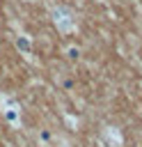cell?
Instances as JSON below:
<instances>
[{
    "label": "cell",
    "instance_id": "cell-3",
    "mask_svg": "<svg viewBox=\"0 0 142 147\" xmlns=\"http://www.w3.org/2000/svg\"><path fill=\"white\" fill-rule=\"evenodd\" d=\"M2 115H5V119H7L9 124H18V122H21V113H18L16 108H7V110H2Z\"/></svg>",
    "mask_w": 142,
    "mask_h": 147
},
{
    "label": "cell",
    "instance_id": "cell-1",
    "mask_svg": "<svg viewBox=\"0 0 142 147\" xmlns=\"http://www.w3.org/2000/svg\"><path fill=\"white\" fill-rule=\"evenodd\" d=\"M53 21H55V25H57L62 32H69V30L73 28L71 11H69V9H55V11H53Z\"/></svg>",
    "mask_w": 142,
    "mask_h": 147
},
{
    "label": "cell",
    "instance_id": "cell-4",
    "mask_svg": "<svg viewBox=\"0 0 142 147\" xmlns=\"http://www.w3.org/2000/svg\"><path fill=\"white\" fill-rule=\"evenodd\" d=\"M66 57H69V60H78V57H80V48H78V46H69V48H66Z\"/></svg>",
    "mask_w": 142,
    "mask_h": 147
},
{
    "label": "cell",
    "instance_id": "cell-2",
    "mask_svg": "<svg viewBox=\"0 0 142 147\" xmlns=\"http://www.w3.org/2000/svg\"><path fill=\"white\" fill-rule=\"evenodd\" d=\"M16 48L23 51V53H30V51H32V44H30V39H27L25 34H18V37H16Z\"/></svg>",
    "mask_w": 142,
    "mask_h": 147
}]
</instances>
